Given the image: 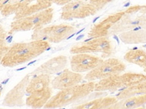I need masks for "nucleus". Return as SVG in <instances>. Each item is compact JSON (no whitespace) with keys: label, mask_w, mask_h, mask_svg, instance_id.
Returning a JSON list of instances; mask_svg holds the SVG:
<instances>
[{"label":"nucleus","mask_w":146,"mask_h":109,"mask_svg":"<svg viewBox=\"0 0 146 109\" xmlns=\"http://www.w3.org/2000/svg\"><path fill=\"white\" fill-rule=\"evenodd\" d=\"M49 47L50 43L43 40L15 43L10 47L1 64L9 68L23 64L42 54Z\"/></svg>","instance_id":"1"},{"label":"nucleus","mask_w":146,"mask_h":109,"mask_svg":"<svg viewBox=\"0 0 146 109\" xmlns=\"http://www.w3.org/2000/svg\"><path fill=\"white\" fill-rule=\"evenodd\" d=\"M95 82H86L59 91L44 105L46 109H55L69 105L89 95L94 91Z\"/></svg>","instance_id":"2"},{"label":"nucleus","mask_w":146,"mask_h":109,"mask_svg":"<svg viewBox=\"0 0 146 109\" xmlns=\"http://www.w3.org/2000/svg\"><path fill=\"white\" fill-rule=\"evenodd\" d=\"M146 81V75L143 73L127 72L111 76L98 81L95 83L94 91H115Z\"/></svg>","instance_id":"3"},{"label":"nucleus","mask_w":146,"mask_h":109,"mask_svg":"<svg viewBox=\"0 0 146 109\" xmlns=\"http://www.w3.org/2000/svg\"><path fill=\"white\" fill-rule=\"evenodd\" d=\"M54 16V9L48 8L30 16L14 20L10 25L9 33L15 32L33 31L44 27L49 24Z\"/></svg>","instance_id":"4"},{"label":"nucleus","mask_w":146,"mask_h":109,"mask_svg":"<svg viewBox=\"0 0 146 109\" xmlns=\"http://www.w3.org/2000/svg\"><path fill=\"white\" fill-rule=\"evenodd\" d=\"M76 28L68 24H59L44 27L34 31L33 40H43L48 43H58L75 33Z\"/></svg>","instance_id":"5"},{"label":"nucleus","mask_w":146,"mask_h":109,"mask_svg":"<svg viewBox=\"0 0 146 109\" xmlns=\"http://www.w3.org/2000/svg\"><path fill=\"white\" fill-rule=\"evenodd\" d=\"M113 52V45L107 37L92 39L89 41L81 42L73 45L70 50L71 54L78 53H100L101 57L108 58Z\"/></svg>","instance_id":"6"},{"label":"nucleus","mask_w":146,"mask_h":109,"mask_svg":"<svg viewBox=\"0 0 146 109\" xmlns=\"http://www.w3.org/2000/svg\"><path fill=\"white\" fill-rule=\"evenodd\" d=\"M126 69L125 64L116 58H108L96 68L88 72L84 78L87 82L100 81L111 76L121 74Z\"/></svg>","instance_id":"7"},{"label":"nucleus","mask_w":146,"mask_h":109,"mask_svg":"<svg viewBox=\"0 0 146 109\" xmlns=\"http://www.w3.org/2000/svg\"><path fill=\"white\" fill-rule=\"evenodd\" d=\"M98 11L89 1H70L62 8L60 18L68 20L95 15Z\"/></svg>","instance_id":"8"},{"label":"nucleus","mask_w":146,"mask_h":109,"mask_svg":"<svg viewBox=\"0 0 146 109\" xmlns=\"http://www.w3.org/2000/svg\"><path fill=\"white\" fill-rule=\"evenodd\" d=\"M103 60L102 57L88 53L74 54L70 60L71 70L80 74L88 73L100 65Z\"/></svg>","instance_id":"9"},{"label":"nucleus","mask_w":146,"mask_h":109,"mask_svg":"<svg viewBox=\"0 0 146 109\" xmlns=\"http://www.w3.org/2000/svg\"><path fill=\"white\" fill-rule=\"evenodd\" d=\"M146 29V15H140L132 16L131 15L125 14L109 31L108 35H119L136 28Z\"/></svg>","instance_id":"10"},{"label":"nucleus","mask_w":146,"mask_h":109,"mask_svg":"<svg viewBox=\"0 0 146 109\" xmlns=\"http://www.w3.org/2000/svg\"><path fill=\"white\" fill-rule=\"evenodd\" d=\"M125 14L124 11L109 14L92 26L88 32V37L92 39L107 37L111 28Z\"/></svg>","instance_id":"11"},{"label":"nucleus","mask_w":146,"mask_h":109,"mask_svg":"<svg viewBox=\"0 0 146 109\" xmlns=\"http://www.w3.org/2000/svg\"><path fill=\"white\" fill-rule=\"evenodd\" d=\"M32 74L30 73L26 75L15 86H14L6 95L3 105L13 107L24 105L25 95L26 93V88L30 81Z\"/></svg>","instance_id":"12"},{"label":"nucleus","mask_w":146,"mask_h":109,"mask_svg":"<svg viewBox=\"0 0 146 109\" xmlns=\"http://www.w3.org/2000/svg\"><path fill=\"white\" fill-rule=\"evenodd\" d=\"M83 76L68 69H65L51 82V87L55 90H64L78 84L82 81Z\"/></svg>","instance_id":"13"},{"label":"nucleus","mask_w":146,"mask_h":109,"mask_svg":"<svg viewBox=\"0 0 146 109\" xmlns=\"http://www.w3.org/2000/svg\"><path fill=\"white\" fill-rule=\"evenodd\" d=\"M52 3V1H22L13 19L14 20L38 13L51 7Z\"/></svg>","instance_id":"14"},{"label":"nucleus","mask_w":146,"mask_h":109,"mask_svg":"<svg viewBox=\"0 0 146 109\" xmlns=\"http://www.w3.org/2000/svg\"><path fill=\"white\" fill-rule=\"evenodd\" d=\"M68 59L64 55H58L43 63L31 73L33 74L51 75L60 72L66 69Z\"/></svg>","instance_id":"15"},{"label":"nucleus","mask_w":146,"mask_h":109,"mask_svg":"<svg viewBox=\"0 0 146 109\" xmlns=\"http://www.w3.org/2000/svg\"><path fill=\"white\" fill-rule=\"evenodd\" d=\"M52 87L39 90L28 94L26 99L27 106L33 108H40L47 103L52 97Z\"/></svg>","instance_id":"16"},{"label":"nucleus","mask_w":146,"mask_h":109,"mask_svg":"<svg viewBox=\"0 0 146 109\" xmlns=\"http://www.w3.org/2000/svg\"><path fill=\"white\" fill-rule=\"evenodd\" d=\"M117 101V99L113 96L100 97L75 106L71 109H104Z\"/></svg>","instance_id":"17"},{"label":"nucleus","mask_w":146,"mask_h":109,"mask_svg":"<svg viewBox=\"0 0 146 109\" xmlns=\"http://www.w3.org/2000/svg\"><path fill=\"white\" fill-rule=\"evenodd\" d=\"M118 35L121 41L126 44L146 43V29L144 28L133 29Z\"/></svg>","instance_id":"18"},{"label":"nucleus","mask_w":146,"mask_h":109,"mask_svg":"<svg viewBox=\"0 0 146 109\" xmlns=\"http://www.w3.org/2000/svg\"><path fill=\"white\" fill-rule=\"evenodd\" d=\"M51 76L47 74H37L32 77L26 88V94H29L36 91L44 90L51 85Z\"/></svg>","instance_id":"19"},{"label":"nucleus","mask_w":146,"mask_h":109,"mask_svg":"<svg viewBox=\"0 0 146 109\" xmlns=\"http://www.w3.org/2000/svg\"><path fill=\"white\" fill-rule=\"evenodd\" d=\"M146 94V81L121 89L116 95L118 100L129 97Z\"/></svg>","instance_id":"20"},{"label":"nucleus","mask_w":146,"mask_h":109,"mask_svg":"<svg viewBox=\"0 0 146 109\" xmlns=\"http://www.w3.org/2000/svg\"><path fill=\"white\" fill-rule=\"evenodd\" d=\"M124 60L129 63L144 69L146 66V52L143 49H131L124 56Z\"/></svg>","instance_id":"21"},{"label":"nucleus","mask_w":146,"mask_h":109,"mask_svg":"<svg viewBox=\"0 0 146 109\" xmlns=\"http://www.w3.org/2000/svg\"><path fill=\"white\" fill-rule=\"evenodd\" d=\"M123 109H135L146 106V94L129 97L119 100Z\"/></svg>","instance_id":"22"},{"label":"nucleus","mask_w":146,"mask_h":109,"mask_svg":"<svg viewBox=\"0 0 146 109\" xmlns=\"http://www.w3.org/2000/svg\"><path fill=\"white\" fill-rule=\"evenodd\" d=\"M21 2L22 1H7L1 11V14L4 16H7L13 14H15L19 7Z\"/></svg>","instance_id":"23"},{"label":"nucleus","mask_w":146,"mask_h":109,"mask_svg":"<svg viewBox=\"0 0 146 109\" xmlns=\"http://www.w3.org/2000/svg\"><path fill=\"white\" fill-rule=\"evenodd\" d=\"M94 6L96 10L98 11L102 10L106 5L108 4L109 3L111 2V1H104V0H100V1H89Z\"/></svg>","instance_id":"24"},{"label":"nucleus","mask_w":146,"mask_h":109,"mask_svg":"<svg viewBox=\"0 0 146 109\" xmlns=\"http://www.w3.org/2000/svg\"><path fill=\"white\" fill-rule=\"evenodd\" d=\"M10 47L7 45L5 40H0V62L9 51Z\"/></svg>","instance_id":"25"},{"label":"nucleus","mask_w":146,"mask_h":109,"mask_svg":"<svg viewBox=\"0 0 146 109\" xmlns=\"http://www.w3.org/2000/svg\"><path fill=\"white\" fill-rule=\"evenodd\" d=\"M141 5H140L131 6L128 8H127L126 10H124V12L126 14L133 15L134 14L139 12L141 9Z\"/></svg>","instance_id":"26"},{"label":"nucleus","mask_w":146,"mask_h":109,"mask_svg":"<svg viewBox=\"0 0 146 109\" xmlns=\"http://www.w3.org/2000/svg\"><path fill=\"white\" fill-rule=\"evenodd\" d=\"M7 35V32L5 31L4 28L0 25V40H5Z\"/></svg>","instance_id":"27"},{"label":"nucleus","mask_w":146,"mask_h":109,"mask_svg":"<svg viewBox=\"0 0 146 109\" xmlns=\"http://www.w3.org/2000/svg\"><path fill=\"white\" fill-rule=\"evenodd\" d=\"M104 109H123V108H122V107L121 106V104H120V103L119 100H118L115 104H112V105L106 107Z\"/></svg>","instance_id":"28"},{"label":"nucleus","mask_w":146,"mask_h":109,"mask_svg":"<svg viewBox=\"0 0 146 109\" xmlns=\"http://www.w3.org/2000/svg\"><path fill=\"white\" fill-rule=\"evenodd\" d=\"M70 1H52V3H55L58 5H60V6H64L67 3H68Z\"/></svg>","instance_id":"29"},{"label":"nucleus","mask_w":146,"mask_h":109,"mask_svg":"<svg viewBox=\"0 0 146 109\" xmlns=\"http://www.w3.org/2000/svg\"><path fill=\"white\" fill-rule=\"evenodd\" d=\"M139 12L140 13V14H145L146 15V5H141V9H140V10Z\"/></svg>","instance_id":"30"},{"label":"nucleus","mask_w":146,"mask_h":109,"mask_svg":"<svg viewBox=\"0 0 146 109\" xmlns=\"http://www.w3.org/2000/svg\"><path fill=\"white\" fill-rule=\"evenodd\" d=\"M7 1H0V11L2 10V8L3 7L4 5L6 4V3Z\"/></svg>","instance_id":"31"},{"label":"nucleus","mask_w":146,"mask_h":109,"mask_svg":"<svg viewBox=\"0 0 146 109\" xmlns=\"http://www.w3.org/2000/svg\"><path fill=\"white\" fill-rule=\"evenodd\" d=\"M135 109H146L145 107H139V108H137Z\"/></svg>","instance_id":"32"},{"label":"nucleus","mask_w":146,"mask_h":109,"mask_svg":"<svg viewBox=\"0 0 146 109\" xmlns=\"http://www.w3.org/2000/svg\"><path fill=\"white\" fill-rule=\"evenodd\" d=\"M143 71H144V72L145 73V74H145V75H146V66H145V67L143 69Z\"/></svg>","instance_id":"33"},{"label":"nucleus","mask_w":146,"mask_h":109,"mask_svg":"<svg viewBox=\"0 0 146 109\" xmlns=\"http://www.w3.org/2000/svg\"><path fill=\"white\" fill-rule=\"evenodd\" d=\"M145 107H146V106H145Z\"/></svg>","instance_id":"34"}]
</instances>
